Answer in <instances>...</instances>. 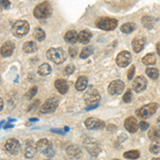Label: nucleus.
<instances>
[{
	"label": "nucleus",
	"mask_w": 160,
	"mask_h": 160,
	"mask_svg": "<svg viewBox=\"0 0 160 160\" xmlns=\"http://www.w3.org/2000/svg\"><path fill=\"white\" fill-rule=\"evenodd\" d=\"M96 27L102 30H114L118 26V20L115 18H111V17H100L96 20Z\"/></svg>",
	"instance_id": "nucleus-5"
},
{
	"label": "nucleus",
	"mask_w": 160,
	"mask_h": 160,
	"mask_svg": "<svg viewBox=\"0 0 160 160\" xmlns=\"http://www.w3.org/2000/svg\"><path fill=\"white\" fill-rule=\"evenodd\" d=\"M0 102H1V110H2V109H3V100H2V98H1Z\"/></svg>",
	"instance_id": "nucleus-42"
},
{
	"label": "nucleus",
	"mask_w": 160,
	"mask_h": 160,
	"mask_svg": "<svg viewBox=\"0 0 160 160\" xmlns=\"http://www.w3.org/2000/svg\"><path fill=\"white\" fill-rule=\"evenodd\" d=\"M117 64L120 68H126L131 62V53L127 50H123L117 57Z\"/></svg>",
	"instance_id": "nucleus-10"
},
{
	"label": "nucleus",
	"mask_w": 160,
	"mask_h": 160,
	"mask_svg": "<svg viewBox=\"0 0 160 160\" xmlns=\"http://www.w3.org/2000/svg\"><path fill=\"white\" fill-rule=\"evenodd\" d=\"M156 49H157V52H158V55L160 56V43H157V45H156Z\"/></svg>",
	"instance_id": "nucleus-41"
},
{
	"label": "nucleus",
	"mask_w": 160,
	"mask_h": 160,
	"mask_svg": "<svg viewBox=\"0 0 160 160\" xmlns=\"http://www.w3.org/2000/svg\"><path fill=\"white\" fill-rule=\"evenodd\" d=\"M152 160H160V157H156V158H153Z\"/></svg>",
	"instance_id": "nucleus-44"
},
{
	"label": "nucleus",
	"mask_w": 160,
	"mask_h": 160,
	"mask_svg": "<svg viewBox=\"0 0 160 160\" xmlns=\"http://www.w3.org/2000/svg\"><path fill=\"white\" fill-rule=\"evenodd\" d=\"M124 126H125V128L129 131V132H132V133L136 132L139 128V124L133 117H129L126 118L125 123H124Z\"/></svg>",
	"instance_id": "nucleus-13"
},
{
	"label": "nucleus",
	"mask_w": 160,
	"mask_h": 160,
	"mask_svg": "<svg viewBox=\"0 0 160 160\" xmlns=\"http://www.w3.org/2000/svg\"><path fill=\"white\" fill-rule=\"evenodd\" d=\"M124 89H125V83L122 80H113V81L110 82L109 87H108V93L110 95H113V96H117V95L122 94L124 92Z\"/></svg>",
	"instance_id": "nucleus-8"
},
{
	"label": "nucleus",
	"mask_w": 160,
	"mask_h": 160,
	"mask_svg": "<svg viewBox=\"0 0 160 160\" xmlns=\"http://www.w3.org/2000/svg\"><path fill=\"white\" fill-rule=\"evenodd\" d=\"M79 34V42L82 44H88L92 38V34L89 30H82L78 33Z\"/></svg>",
	"instance_id": "nucleus-24"
},
{
	"label": "nucleus",
	"mask_w": 160,
	"mask_h": 160,
	"mask_svg": "<svg viewBox=\"0 0 160 160\" xmlns=\"http://www.w3.org/2000/svg\"><path fill=\"white\" fill-rule=\"evenodd\" d=\"M46 160H50V159H46Z\"/></svg>",
	"instance_id": "nucleus-46"
},
{
	"label": "nucleus",
	"mask_w": 160,
	"mask_h": 160,
	"mask_svg": "<svg viewBox=\"0 0 160 160\" xmlns=\"http://www.w3.org/2000/svg\"><path fill=\"white\" fill-rule=\"evenodd\" d=\"M37 92H38V87H32L31 89L28 91V93L26 94V97H27L28 99H30V98H32L33 96H34L35 94H37Z\"/></svg>",
	"instance_id": "nucleus-35"
},
{
	"label": "nucleus",
	"mask_w": 160,
	"mask_h": 160,
	"mask_svg": "<svg viewBox=\"0 0 160 160\" xmlns=\"http://www.w3.org/2000/svg\"><path fill=\"white\" fill-rule=\"evenodd\" d=\"M76 53H77V48L76 47H72V46H71V47H69V56L74 58V57L76 56Z\"/></svg>",
	"instance_id": "nucleus-39"
},
{
	"label": "nucleus",
	"mask_w": 160,
	"mask_h": 160,
	"mask_svg": "<svg viewBox=\"0 0 160 160\" xmlns=\"http://www.w3.org/2000/svg\"><path fill=\"white\" fill-rule=\"evenodd\" d=\"M84 125L88 129H92V130H98V129H102V128L106 126V124L104 121L99 120V118H88L86 121H84Z\"/></svg>",
	"instance_id": "nucleus-9"
},
{
	"label": "nucleus",
	"mask_w": 160,
	"mask_h": 160,
	"mask_svg": "<svg viewBox=\"0 0 160 160\" xmlns=\"http://www.w3.org/2000/svg\"><path fill=\"white\" fill-rule=\"evenodd\" d=\"M158 109V104L157 102H151L148 105H145L143 107H141L140 109L136 111L137 115L140 118H148L154 114Z\"/></svg>",
	"instance_id": "nucleus-6"
},
{
	"label": "nucleus",
	"mask_w": 160,
	"mask_h": 160,
	"mask_svg": "<svg viewBox=\"0 0 160 160\" xmlns=\"http://www.w3.org/2000/svg\"><path fill=\"white\" fill-rule=\"evenodd\" d=\"M10 1H1V7L4 8V9H8L10 7Z\"/></svg>",
	"instance_id": "nucleus-40"
},
{
	"label": "nucleus",
	"mask_w": 160,
	"mask_h": 160,
	"mask_svg": "<svg viewBox=\"0 0 160 160\" xmlns=\"http://www.w3.org/2000/svg\"><path fill=\"white\" fill-rule=\"evenodd\" d=\"M113 160H120V159H113Z\"/></svg>",
	"instance_id": "nucleus-45"
},
{
	"label": "nucleus",
	"mask_w": 160,
	"mask_h": 160,
	"mask_svg": "<svg viewBox=\"0 0 160 160\" xmlns=\"http://www.w3.org/2000/svg\"><path fill=\"white\" fill-rule=\"evenodd\" d=\"M124 157L127 159H138L140 157V153L138 151H128L124 153Z\"/></svg>",
	"instance_id": "nucleus-32"
},
{
	"label": "nucleus",
	"mask_w": 160,
	"mask_h": 160,
	"mask_svg": "<svg viewBox=\"0 0 160 160\" xmlns=\"http://www.w3.org/2000/svg\"><path fill=\"white\" fill-rule=\"evenodd\" d=\"M142 62H143L145 65H153V64L156 63V57H155L153 53H148V55L144 56L142 58Z\"/></svg>",
	"instance_id": "nucleus-28"
},
{
	"label": "nucleus",
	"mask_w": 160,
	"mask_h": 160,
	"mask_svg": "<svg viewBox=\"0 0 160 160\" xmlns=\"http://www.w3.org/2000/svg\"><path fill=\"white\" fill-rule=\"evenodd\" d=\"M87 87H88V78L86 76H80L77 79L76 83H75L76 90L77 91H83V90H86Z\"/></svg>",
	"instance_id": "nucleus-23"
},
{
	"label": "nucleus",
	"mask_w": 160,
	"mask_h": 160,
	"mask_svg": "<svg viewBox=\"0 0 160 160\" xmlns=\"http://www.w3.org/2000/svg\"><path fill=\"white\" fill-rule=\"evenodd\" d=\"M74 69H75V66L73 64H68V65L64 68V73L66 75H71L72 73H74Z\"/></svg>",
	"instance_id": "nucleus-37"
},
{
	"label": "nucleus",
	"mask_w": 160,
	"mask_h": 160,
	"mask_svg": "<svg viewBox=\"0 0 160 160\" xmlns=\"http://www.w3.org/2000/svg\"><path fill=\"white\" fill-rule=\"evenodd\" d=\"M99 99H100L99 92L93 87L84 94V102L88 105V109H92V108L97 107Z\"/></svg>",
	"instance_id": "nucleus-2"
},
{
	"label": "nucleus",
	"mask_w": 160,
	"mask_h": 160,
	"mask_svg": "<svg viewBox=\"0 0 160 160\" xmlns=\"http://www.w3.org/2000/svg\"><path fill=\"white\" fill-rule=\"evenodd\" d=\"M145 72H146V75L148 76H149V78H152V79H157L159 77V72H158V69L157 68H148L145 69Z\"/></svg>",
	"instance_id": "nucleus-31"
},
{
	"label": "nucleus",
	"mask_w": 160,
	"mask_h": 160,
	"mask_svg": "<svg viewBox=\"0 0 160 160\" xmlns=\"http://www.w3.org/2000/svg\"><path fill=\"white\" fill-rule=\"evenodd\" d=\"M146 84H148L146 79L144 78L143 76H138V77H136L132 81V89H133V91L137 93H141L145 90Z\"/></svg>",
	"instance_id": "nucleus-12"
},
{
	"label": "nucleus",
	"mask_w": 160,
	"mask_h": 160,
	"mask_svg": "<svg viewBox=\"0 0 160 160\" xmlns=\"http://www.w3.org/2000/svg\"><path fill=\"white\" fill-rule=\"evenodd\" d=\"M33 35H34L35 40L41 42V41H44L45 40V32L41 29V28H35L34 31H33Z\"/></svg>",
	"instance_id": "nucleus-30"
},
{
	"label": "nucleus",
	"mask_w": 160,
	"mask_h": 160,
	"mask_svg": "<svg viewBox=\"0 0 160 160\" xmlns=\"http://www.w3.org/2000/svg\"><path fill=\"white\" fill-rule=\"evenodd\" d=\"M15 48L14 43L10 42V41H7V42L3 43V45L1 46V56L2 57H10L13 53Z\"/></svg>",
	"instance_id": "nucleus-15"
},
{
	"label": "nucleus",
	"mask_w": 160,
	"mask_h": 160,
	"mask_svg": "<svg viewBox=\"0 0 160 160\" xmlns=\"http://www.w3.org/2000/svg\"><path fill=\"white\" fill-rule=\"evenodd\" d=\"M157 124H158V125L160 126V117H159L158 118H157Z\"/></svg>",
	"instance_id": "nucleus-43"
},
{
	"label": "nucleus",
	"mask_w": 160,
	"mask_h": 160,
	"mask_svg": "<svg viewBox=\"0 0 160 160\" xmlns=\"http://www.w3.org/2000/svg\"><path fill=\"white\" fill-rule=\"evenodd\" d=\"M135 72H136V66L132 65L131 68L128 69V73H127V78L129 80H132L133 76H135Z\"/></svg>",
	"instance_id": "nucleus-36"
},
{
	"label": "nucleus",
	"mask_w": 160,
	"mask_h": 160,
	"mask_svg": "<svg viewBox=\"0 0 160 160\" xmlns=\"http://www.w3.org/2000/svg\"><path fill=\"white\" fill-rule=\"evenodd\" d=\"M66 154L73 158H80L81 157V149L77 145H71L66 149Z\"/></svg>",
	"instance_id": "nucleus-21"
},
{
	"label": "nucleus",
	"mask_w": 160,
	"mask_h": 160,
	"mask_svg": "<svg viewBox=\"0 0 160 160\" xmlns=\"http://www.w3.org/2000/svg\"><path fill=\"white\" fill-rule=\"evenodd\" d=\"M38 72L41 76H47V75H49L51 73V66L48 63H43L38 66Z\"/></svg>",
	"instance_id": "nucleus-26"
},
{
	"label": "nucleus",
	"mask_w": 160,
	"mask_h": 160,
	"mask_svg": "<svg viewBox=\"0 0 160 160\" xmlns=\"http://www.w3.org/2000/svg\"><path fill=\"white\" fill-rule=\"evenodd\" d=\"M38 152V148H37V145H33L32 141H30V144H29V141L27 142V145H26V148H25V156L26 158H32L34 157V155L37 154Z\"/></svg>",
	"instance_id": "nucleus-20"
},
{
	"label": "nucleus",
	"mask_w": 160,
	"mask_h": 160,
	"mask_svg": "<svg viewBox=\"0 0 160 160\" xmlns=\"http://www.w3.org/2000/svg\"><path fill=\"white\" fill-rule=\"evenodd\" d=\"M64 40L68 44H75L77 41H79V34L75 30H69L64 35Z\"/></svg>",
	"instance_id": "nucleus-19"
},
{
	"label": "nucleus",
	"mask_w": 160,
	"mask_h": 160,
	"mask_svg": "<svg viewBox=\"0 0 160 160\" xmlns=\"http://www.w3.org/2000/svg\"><path fill=\"white\" fill-rule=\"evenodd\" d=\"M149 152L153 154H158L160 153V143L158 142H153L149 146Z\"/></svg>",
	"instance_id": "nucleus-33"
},
{
	"label": "nucleus",
	"mask_w": 160,
	"mask_h": 160,
	"mask_svg": "<svg viewBox=\"0 0 160 160\" xmlns=\"http://www.w3.org/2000/svg\"><path fill=\"white\" fill-rule=\"evenodd\" d=\"M30 26L26 20H17L12 26V33L16 38H22L29 32Z\"/></svg>",
	"instance_id": "nucleus-3"
},
{
	"label": "nucleus",
	"mask_w": 160,
	"mask_h": 160,
	"mask_svg": "<svg viewBox=\"0 0 160 160\" xmlns=\"http://www.w3.org/2000/svg\"><path fill=\"white\" fill-rule=\"evenodd\" d=\"M132 100V95H131L130 90H127L125 94L123 95V102H130Z\"/></svg>",
	"instance_id": "nucleus-34"
},
{
	"label": "nucleus",
	"mask_w": 160,
	"mask_h": 160,
	"mask_svg": "<svg viewBox=\"0 0 160 160\" xmlns=\"http://www.w3.org/2000/svg\"><path fill=\"white\" fill-rule=\"evenodd\" d=\"M52 148V145H51L50 141L47 140V139H41V140L38 141L37 143V148L38 152H41V153H45V152H47L48 149Z\"/></svg>",
	"instance_id": "nucleus-17"
},
{
	"label": "nucleus",
	"mask_w": 160,
	"mask_h": 160,
	"mask_svg": "<svg viewBox=\"0 0 160 160\" xmlns=\"http://www.w3.org/2000/svg\"><path fill=\"white\" fill-rule=\"evenodd\" d=\"M93 51H94L93 46H87V47H84L83 49L81 50V52H80V58H81V59H87L88 57H90L92 55Z\"/></svg>",
	"instance_id": "nucleus-29"
},
{
	"label": "nucleus",
	"mask_w": 160,
	"mask_h": 160,
	"mask_svg": "<svg viewBox=\"0 0 160 160\" xmlns=\"http://www.w3.org/2000/svg\"><path fill=\"white\" fill-rule=\"evenodd\" d=\"M148 127H149L148 123L144 122V121H141V122L139 123V129H141L142 131H144V130L148 129Z\"/></svg>",
	"instance_id": "nucleus-38"
},
{
	"label": "nucleus",
	"mask_w": 160,
	"mask_h": 160,
	"mask_svg": "<svg viewBox=\"0 0 160 160\" xmlns=\"http://www.w3.org/2000/svg\"><path fill=\"white\" fill-rule=\"evenodd\" d=\"M22 50L26 53H33L38 50V44L33 41H27L22 45Z\"/></svg>",
	"instance_id": "nucleus-18"
},
{
	"label": "nucleus",
	"mask_w": 160,
	"mask_h": 160,
	"mask_svg": "<svg viewBox=\"0 0 160 160\" xmlns=\"http://www.w3.org/2000/svg\"><path fill=\"white\" fill-rule=\"evenodd\" d=\"M47 59L56 64H61L66 60V52L62 48H49L46 52Z\"/></svg>",
	"instance_id": "nucleus-1"
},
{
	"label": "nucleus",
	"mask_w": 160,
	"mask_h": 160,
	"mask_svg": "<svg viewBox=\"0 0 160 160\" xmlns=\"http://www.w3.org/2000/svg\"><path fill=\"white\" fill-rule=\"evenodd\" d=\"M59 106V99L56 97H51L45 100V102L41 106L40 112L41 113H52L55 112L56 109Z\"/></svg>",
	"instance_id": "nucleus-7"
},
{
	"label": "nucleus",
	"mask_w": 160,
	"mask_h": 160,
	"mask_svg": "<svg viewBox=\"0 0 160 160\" xmlns=\"http://www.w3.org/2000/svg\"><path fill=\"white\" fill-rule=\"evenodd\" d=\"M132 49L135 52H140V51L144 48V45H145V38L141 35H138L132 40Z\"/></svg>",
	"instance_id": "nucleus-14"
},
{
	"label": "nucleus",
	"mask_w": 160,
	"mask_h": 160,
	"mask_svg": "<svg viewBox=\"0 0 160 160\" xmlns=\"http://www.w3.org/2000/svg\"><path fill=\"white\" fill-rule=\"evenodd\" d=\"M136 29V24L135 22H125L121 27V31L124 33H131L133 30Z\"/></svg>",
	"instance_id": "nucleus-27"
},
{
	"label": "nucleus",
	"mask_w": 160,
	"mask_h": 160,
	"mask_svg": "<svg viewBox=\"0 0 160 160\" xmlns=\"http://www.w3.org/2000/svg\"><path fill=\"white\" fill-rule=\"evenodd\" d=\"M84 146H86L87 149L93 155V156H96V155L98 154L99 151H100L98 144H97L96 142L92 141V140H90V143L89 144H88L87 142H84Z\"/></svg>",
	"instance_id": "nucleus-22"
},
{
	"label": "nucleus",
	"mask_w": 160,
	"mask_h": 160,
	"mask_svg": "<svg viewBox=\"0 0 160 160\" xmlns=\"http://www.w3.org/2000/svg\"><path fill=\"white\" fill-rule=\"evenodd\" d=\"M148 138H149V140H152L154 142L160 140V129L159 128L152 127L148 132Z\"/></svg>",
	"instance_id": "nucleus-25"
},
{
	"label": "nucleus",
	"mask_w": 160,
	"mask_h": 160,
	"mask_svg": "<svg viewBox=\"0 0 160 160\" xmlns=\"http://www.w3.org/2000/svg\"><path fill=\"white\" fill-rule=\"evenodd\" d=\"M4 148L9 154L17 155L20 151V144L16 139H9L4 144Z\"/></svg>",
	"instance_id": "nucleus-11"
},
{
	"label": "nucleus",
	"mask_w": 160,
	"mask_h": 160,
	"mask_svg": "<svg viewBox=\"0 0 160 160\" xmlns=\"http://www.w3.org/2000/svg\"><path fill=\"white\" fill-rule=\"evenodd\" d=\"M55 87L60 94H65L68 91V83L65 79H57L55 81Z\"/></svg>",
	"instance_id": "nucleus-16"
},
{
	"label": "nucleus",
	"mask_w": 160,
	"mask_h": 160,
	"mask_svg": "<svg viewBox=\"0 0 160 160\" xmlns=\"http://www.w3.org/2000/svg\"><path fill=\"white\" fill-rule=\"evenodd\" d=\"M33 14H34V16L37 17V18H38V19L47 18V17H49L50 14H51L50 4L48 3L47 1L41 2L40 4H38V6L34 8Z\"/></svg>",
	"instance_id": "nucleus-4"
}]
</instances>
